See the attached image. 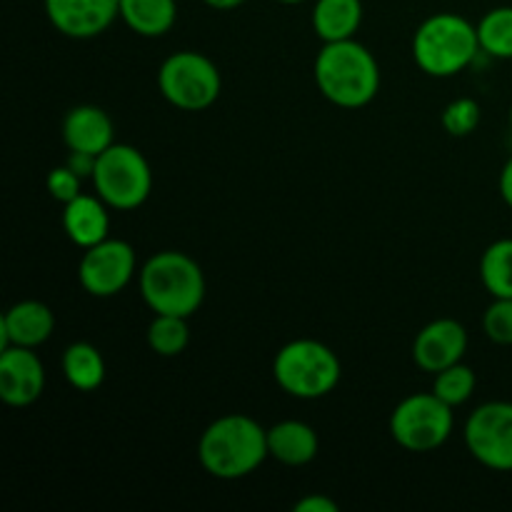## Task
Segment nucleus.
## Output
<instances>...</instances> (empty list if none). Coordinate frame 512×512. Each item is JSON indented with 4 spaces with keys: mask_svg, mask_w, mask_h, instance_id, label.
Instances as JSON below:
<instances>
[{
    "mask_svg": "<svg viewBox=\"0 0 512 512\" xmlns=\"http://www.w3.org/2000/svg\"><path fill=\"white\" fill-rule=\"evenodd\" d=\"M270 458L268 430L248 415H223L200 435L198 460L218 480H240Z\"/></svg>",
    "mask_w": 512,
    "mask_h": 512,
    "instance_id": "f257e3e1",
    "label": "nucleus"
},
{
    "mask_svg": "<svg viewBox=\"0 0 512 512\" xmlns=\"http://www.w3.org/2000/svg\"><path fill=\"white\" fill-rule=\"evenodd\" d=\"M315 83L333 105L358 110L373 103L380 90V65L355 38L325 43L315 58Z\"/></svg>",
    "mask_w": 512,
    "mask_h": 512,
    "instance_id": "f03ea898",
    "label": "nucleus"
},
{
    "mask_svg": "<svg viewBox=\"0 0 512 512\" xmlns=\"http://www.w3.org/2000/svg\"><path fill=\"white\" fill-rule=\"evenodd\" d=\"M140 295L155 315L190 318L205 300L203 268L180 250L150 255L140 268Z\"/></svg>",
    "mask_w": 512,
    "mask_h": 512,
    "instance_id": "7ed1b4c3",
    "label": "nucleus"
},
{
    "mask_svg": "<svg viewBox=\"0 0 512 512\" xmlns=\"http://www.w3.org/2000/svg\"><path fill=\"white\" fill-rule=\"evenodd\" d=\"M480 53L478 25L455 13L430 15L413 35V60L430 78H453Z\"/></svg>",
    "mask_w": 512,
    "mask_h": 512,
    "instance_id": "20e7f679",
    "label": "nucleus"
},
{
    "mask_svg": "<svg viewBox=\"0 0 512 512\" xmlns=\"http://www.w3.org/2000/svg\"><path fill=\"white\" fill-rule=\"evenodd\" d=\"M343 375L340 358L320 340L300 338L283 345L273 360V378L280 390L298 400H318L333 393Z\"/></svg>",
    "mask_w": 512,
    "mask_h": 512,
    "instance_id": "39448f33",
    "label": "nucleus"
},
{
    "mask_svg": "<svg viewBox=\"0 0 512 512\" xmlns=\"http://www.w3.org/2000/svg\"><path fill=\"white\" fill-rule=\"evenodd\" d=\"M95 195L113 210H135L150 198L153 170L138 148L113 143L98 155L93 170Z\"/></svg>",
    "mask_w": 512,
    "mask_h": 512,
    "instance_id": "423d86ee",
    "label": "nucleus"
},
{
    "mask_svg": "<svg viewBox=\"0 0 512 512\" xmlns=\"http://www.w3.org/2000/svg\"><path fill=\"white\" fill-rule=\"evenodd\" d=\"M158 88L173 108L185 113L208 110L223 90L220 70L208 55L180 50L168 55L158 70Z\"/></svg>",
    "mask_w": 512,
    "mask_h": 512,
    "instance_id": "0eeeda50",
    "label": "nucleus"
},
{
    "mask_svg": "<svg viewBox=\"0 0 512 512\" xmlns=\"http://www.w3.org/2000/svg\"><path fill=\"white\" fill-rule=\"evenodd\" d=\"M455 415L445 400L430 393L408 395L390 415V435L408 453H430L448 443Z\"/></svg>",
    "mask_w": 512,
    "mask_h": 512,
    "instance_id": "6e6552de",
    "label": "nucleus"
},
{
    "mask_svg": "<svg viewBox=\"0 0 512 512\" xmlns=\"http://www.w3.org/2000/svg\"><path fill=\"white\" fill-rule=\"evenodd\" d=\"M465 445L480 465L512 473V403L493 400L470 413Z\"/></svg>",
    "mask_w": 512,
    "mask_h": 512,
    "instance_id": "1a4fd4ad",
    "label": "nucleus"
},
{
    "mask_svg": "<svg viewBox=\"0 0 512 512\" xmlns=\"http://www.w3.org/2000/svg\"><path fill=\"white\" fill-rule=\"evenodd\" d=\"M138 270L133 245L125 240L105 238L83 253L78 265V280L93 298H113L123 293Z\"/></svg>",
    "mask_w": 512,
    "mask_h": 512,
    "instance_id": "9d476101",
    "label": "nucleus"
},
{
    "mask_svg": "<svg viewBox=\"0 0 512 512\" xmlns=\"http://www.w3.org/2000/svg\"><path fill=\"white\" fill-rule=\"evenodd\" d=\"M45 15L60 35L73 40L98 38L120 18V0H43Z\"/></svg>",
    "mask_w": 512,
    "mask_h": 512,
    "instance_id": "9b49d317",
    "label": "nucleus"
},
{
    "mask_svg": "<svg viewBox=\"0 0 512 512\" xmlns=\"http://www.w3.org/2000/svg\"><path fill=\"white\" fill-rule=\"evenodd\" d=\"M45 390V365L33 348L0 350V400L10 408H28Z\"/></svg>",
    "mask_w": 512,
    "mask_h": 512,
    "instance_id": "f8f14e48",
    "label": "nucleus"
},
{
    "mask_svg": "<svg viewBox=\"0 0 512 512\" xmlns=\"http://www.w3.org/2000/svg\"><path fill=\"white\" fill-rule=\"evenodd\" d=\"M468 350V330L453 318H440L425 325L413 340V363L425 373H440L455 363H463Z\"/></svg>",
    "mask_w": 512,
    "mask_h": 512,
    "instance_id": "ddd939ff",
    "label": "nucleus"
},
{
    "mask_svg": "<svg viewBox=\"0 0 512 512\" xmlns=\"http://www.w3.org/2000/svg\"><path fill=\"white\" fill-rule=\"evenodd\" d=\"M55 330V315L40 300H20L0 318V350L18 345V348H38L48 343Z\"/></svg>",
    "mask_w": 512,
    "mask_h": 512,
    "instance_id": "4468645a",
    "label": "nucleus"
},
{
    "mask_svg": "<svg viewBox=\"0 0 512 512\" xmlns=\"http://www.w3.org/2000/svg\"><path fill=\"white\" fill-rule=\"evenodd\" d=\"M63 143L70 153H105L113 145V120L98 105H78L63 120Z\"/></svg>",
    "mask_w": 512,
    "mask_h": 512,
    "instance_id": "2eb2a0df",
    "label": "nucleus"
},
{
    "mask_svg": "<svg viewBox=\"0 0 512 512\" xmlns=\"http://www.w3.org/2000/svg\"><path fill=\"white\" fill-rule=\"evenodd\" d=\"M63 230L78 248L88 250L103 243L110 230L108 205L98 195L80 193L78 198L65 203Z\"/></svg>",
    "mask_w": 512,
    "mask_h": 512,
    "instance_id": "dca6fc26",
    "label": "nucleus"
},
{
    "mask_svg": "<svg viewBox=\"0 0 512 512\" xmlns=\"http://www.w3.org/2000/svg\"><path fill=\"white\" fill-rule=\"evenodd\" d=\"M318 433L303 420H283L268 430V453L288 468H303L318 458Z\"/></svg>",
    "mask_w": 512,
    "mask_h": 512,
    "instance_id": "f3484780",
    "label": "nucleus"
},
{
    "mask_svg": "<svg viewBox=\"0 0 512 512\" xmlns=\"http://www.w3.org/2000/svg\"><path fill=\"white\" fill-rule=\"evenodd\" d=\"M363 23L360 0H315L313 30L323 43L355 38Z\"/></svg>",
    "mask_w": 512,
    "mask_h": 512,
    "instance_id": "a211bd4d",
    "label": "nucleus"
},
{
    "mask_svg": "<svg viewBox=\"0 0 512 512\" xmlns=\"http://www.w3.org/2000/svg\"><path fill=\"white\" fill-rule=\"evenodd\" d=\"M178 18L175 0H120V20L140 38H163Z\"/></svg>",
    "mask_w": 512,
    "mask_h": 512,
    "instance_id": "6ab92c4d",
    "label": "nucleus"
},
{
    "mask_svg": "<svg viewBox=\"0 0 512 512\" xmlns=\"http://www.w3.org/2000/svg\"><path fill=\"white\" fill-rule=\"evenodd\" d=\"M63 375L70 388L80 393H93L105 380V360L100 350L90 343H73L63 353Z\"/></svg>",
    "mask_w": 512,
    "mask_h": 512,
    "instance_id": "aec40b11",
    "label": "nucleus"
},
{
    "mask_svg": "<svg viewBox=\"0 0 512 512\" xmlns=\"http://www.w3.org/2000/svg\"><path fill=\"white\" fill-rule=\"evenodd\" d=\"M480 280L493 298H512V238L495 240L480 258Z\"/></svg>",
    "mask_w": 512,
    "mask_h": 512,
    "instance_id": "412c9836",
    "label": "nucleus"
},
{
    "mask_svg": "<svg viewBox=\"0 0 512 512\" xmlns=\"http://www.w3.org/2000/svg\"><path fill=\"white\" fill-rule=\"evenodd\" d=\"M478 40L490 58L512 60V5H500L480 18Z\"/></svg>",
    "mask_w": 512,
    "mask_h": 512,
    "instance_id": "4be33fe9",
    "label": "nucleus"
},
{
    "mask_svg": "<svg viewBox=\"0 0 512 512\" xmlns=\"http://www.w3.org/2000/svg\"><path fill=\"white\" fill-rule=\"evenodd\" d=\"M190 343L188 318L183 315H155L148 325V345L160 358H175Z\"/></svg>",
    "mask_w": 512,
    "mask_h": 512,
    "instance_id": "5701e85b",
    "label": "nucleus"
},
{
    "mask_svg": "<svg viewBox=\"0 0 512 512\" xmlns=\"http://www.w3.org/2000/svg\"><path fill=\"white\" fill-rule=\"evenodd\" d=\"M475 385H478L475 370L463 363H455L450 365V368L435 373L433 393L438 395L440 400H445L450 408H458V405H465L470 398H473Z\"/></svg>",
    "mask_w": 512,
    "mask_h": 512,
    "instance_id": "b1692460",
    "label": "nucleus"
},
{
    "mask_svg": "<svg viewBox=\"0 0 512 512\" xmlns=\"http://www.w3.org/2000/svg\"><path fill=\"white\" fill-rule=\"evenodd\" d=\"M483 118L480 103L473 98H458L443 110V128L448 130L453 138H465V135L475 133Z\"/></svg>",
    "mask_w": 512,
    "mask_h": 512,
    "instance_id": "393cba45",
    "label": "nucleus"
},
{
    "mask_svg": "<svg viewBox=\"0 0 512 512\" xmlns=\"http://www.w3.org/2000/svg\"><path fill=\"white\" fill-rule=\"evenodd\" d=\"M483 330L495 345H512V298H493L483 315Z\"/></svg>",
    "mask_w": 512,
    "mask_h": 512,
    "instance_id": "a878e982",
    "label": "nucleus"
},
{
    "mask_svg": "<svg viewBox=\"0 0 512 512\" xmlns=\"http://www.w3.org/2000/svg\"><path fill=\"white\" fill-rule=\"evenodd\" d=\"M80 185H83V178L75 175L68 165H60V168H53L48 173V193L50 198L58 200V203H70L80 195Z\"/></svg>",
    "mask_w": 512,
    "mask_h": 512,
    "instance_id": "bb28decb",
    "label": "nucleus"
},
{
    "mask_svg": "<svg viewBox=\"0 0 512 512\" xmlns=\"http://www.w3.org/2000/svg\"><path fill=\"white\" fill-rule=\"evenodd\" d=\"M295 512H338V503H335L333 498H328V495H320V493H313V495H305V498H300L298 503H295Z\"/></svg>",
    "mask_w": 512,
    "mask_h": 512,
    "instance_id": "cd10ccee",
    "label": "nucleus"
},
{
    "mask_svg": "<svg viewBox=\"0 0 512 512\" xmlns=\"http://www.w3.org/2000/svg\"><path fill=\"white\" fill-rule=\"evenodd\" d=\"M95 160H98V155H90V153H70L68 155V168L73 170L75 175H80L83 180H90L93 178V170H95Z\"/></svg>",
    "mask_w": 512,
    "mask_h": 512,
    "instance_id": "c85d7f7f",
    "label": "nucleus"
},
{
    "mask_svg": "<svg viewBox=\"0 0 512 512\" xmlns=\"http://www.w3.org/2000/svg\"><path fill=\"white\" fill-rule=\"evenodd\" d=\"M500 195H503L505 203L512 208V158L505 163L503 173H500Z\"/></svg>",
    "mask_w": 512,
    "mask_h": 512,
    "instance_id": "c756f323",
    "label": "nucleus"
},
{
    "mask_svg": "<svg viewBox=\"0 0 512 512\" xmlns=\"http://www.w3.org/2000/svg\"><path fill=\"white\" fill-rule=\"evenodd\" d=\"M205 5H210V8L215 10H233L238 8V5H243L245 0H203Z\"/></svg>",
    "mask_w": 512,
    "mask_h": 512,
    "instance_id": "7c9ffc66",
    "label": "nucleus"
},
{
    "mask_svg": "<svg viewBox=\"0 0 512 512\" xmlns=\"http://www.w3.org/2000/svg\"><path fill=\"white\" fill-rule=\"evenodd\" d=\"M278 3H283V5H298V3H305V0H278Z\"/></svg>",
    "mask_w": 512,
    "mask_h": 512,
    "instance_id": "2f4dec72",
    "label": "nucleus"
},
{
    "mask_svg": "<svg viewBox=\"0 0 512 512\" xmlns=\"http://www.w3.org/2000/svg\"><path fill=\"white\" fill-rule=\"evenodd\" d=\"M510 130H512V110H510Z\"/></svg>",
    "mask_w": 512,
    "mask_h": 512,
    "instance_id": "473e14b6",
    "label": "nucleus"
}]
</instances>
